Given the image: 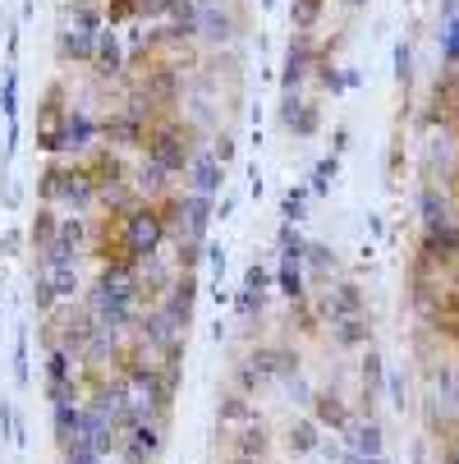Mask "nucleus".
I'll list each match as a JSON object with an SVG mask.
<instances>
[{
    "mask_svg": "<svg viewBox=\"0 0 459 464\" xmlns=\"http://www.w3.org/2000/svg\"><path fill=\"white\" fill-rule=\"evenodd\" d=\"M139 267H101V281L92 285V322L101 331H124L139 313Z\"/></svg>",
    "mask_w": 459,
    "mask_h": 464,
    "instance_id": "obj_1",
    "label": "nucleus"
},
{
    "mask_svg": "<svg viewBox=\"0 0 459 464\" xmlns=\"http://www.w3.org/2000/svg\"><path fill=\"white\" fill-rule=\"evenodd\" d=\"M115 226H120V239H124V248H129V257H134V262L157 257V248L166 239V221H161V212L152 203H139V208L120 212Z\"/></svg>",
    "mask_w": 459,
    "mask_h": 464,
    "instance_id": "obj_2",
    "label": "nucleus"
},
{
    "mask_svg": "<svg viewBox=\"0 0 459 464\" xmlns=\"http://www.w3.org/2000/svg\"><path fill=\"white\" fill-rule=\"evenodd\" d=\"M42 198L46 203H70V208H92L97 203V184L88 175V166H64V161H51L42 170Z\"/></svg>",
    "mask_w": 459,
    "mask_h": 464,
    "instance_id": "obj_3",
    "label": "nucleus"
},
{
    "mask_svg": "<svg viewBox=\"0 0 459 464\" xmlns=\"http://www.w3.org/2000/svg\"><path fill=\"white\" fill-rule=\"evenodd\" d=\"M143 148H148V161L161 166L166 175H179V170L193 166V134H188L184 124H161V129H152Z\"/></svg>",
    "mask_w": 459,
    "mask_h": 464,
    "instance_id": "obj_4",
    "label": "nucleus"
},
{
    "mask_svg": "<svg viewBox=\"0 0 459 464\" xmlns=\"http://www.w3.org/2000/svg\"><path fill=\"white\" fill-rule=\"evenodd\" d=\"M88 244V226L83 217H60V230H55V244L42 253V262H60V267H74L79 253Z\"/></svg>",
    "mask_w": 459,
    "mask_h": 464,
    "instance_id": "obj_5",
    "label": "nucleus"
},
{
    "mask_svg": "<svg viewBox=\"0 0 459 464\" xmlns=\"http://www.w3.org/2000/svg\"><path fill=\"white\" fill-rule=\"evenodd\" d=\"M64 88H51L46 92V106H42V120H37V148L42 152H60V139H64Z\"/></svg>",
    "mask_w": 459,
    "mask_h": 464,
    "instance_id": "obj_6",
    "label": "nucleus"
},
{
    "mask_svg": "<svg viewBox=\"0 0 459 464\" xmlns=\"http://www.w3.org/2000/svg\"><path fill=\"white\" fill-rule=\"evenodd\" d=\"M193 299H198V276L184 272V276H175V285L161 295V313H166L179 331H188V322H193Z\"/></svg>",
    "mask_w": 459,
    "mask_h": 464,
    "instance_id": "obj_7",
    "label": "nucleus"
},
{
    "mask_svg": "<svg viewBox=\"0 0 459 464\" xmlns=\"http://www.w3.org/2000/svg\"><path fill=\"white\" fill-rule=\"evenodd\" d=\"M124 437H129L124 441V459L129 464H152V455L161 450V423L157 419H139Z\"/></svg>",
    "mask_w": 459,
    "mask_h": 464,
    "instance_id": "obj_8",
    "label": "nucleus"
},
{
    "mask_svg": "<svg viewBox=\"0 0 459 464\" xmlns=\"http://www.w3.org/2000/svg\"><path fill=\"white\" fill-rule=\"evenodd\" d=\"M46 391L55 405H70L74 401V354L64 350H51L46 354Z\"/></svg>",
    "mask_w": 459,
    "mask_h": 464,
    "instance_id": "obj_9",
    "label": "nucleus"
},
{
    "mask_svg": "<svg viewBox=\"0 0 459 464\" xmlns=\"http://www.w3.org/2000/svg\"><path fill=\"white\" fill-rule=\"evenodd\" d=\"M248 372L262 382V377H294L299 372V359L290 354V350H253V359H248Z\"/></svg>",
    "mask_w": 459,
    "mask_h": 464,
    "instance_id": "obj_10",
    "label": "nucleus"
},
{
    "mask_svg": "<svg viewBox=\"0 0 459 464\" xmlns=\"http://www.w3.org/2000/svg\"><path fill=\"white\" fill-rule=\"evenodd\" d=\"M101 134V124L83 111H70V120H64V139H60V152H88L92 139Z\"/></svg>",
    "mask_w": 459,
    "mask_h": 464,
    "instance_id": "obj_11",
    "label": "nucleus"
},
{
    "mask_svg": "<svg viewBox=\"0 0 459 464\" xmlns=\"http://www.w3.org/2000/svg\"><path fill=\"white\" fill-rule=\"evenodd\" d=\"M312 423L317 428H336V432H345L354 419H349V410H345V401L336 391H317L312 395Z\"/></svg>",
    "mask_w": 459,
    "mask_h": 464,
    "instance_id": "obj_12",
    "label": "nucleus"
},
{
    "mask_svg": "<svg viewBox=\"0 0 459 464\" xmlns=\"http://www.w3.org/2000/svg\"><path fill=\"white\" fill-rule=\"evenodd\" d=\"M267 285H272V272L262 267V262H253V267L244 272V295H239V313H244V317L262 313V299H267Z\"/></svg>",
    "mask_w": 459,
    "mask_h": 464,
    "instance_id": "obj_13",
    "label": "nucleus"
},
{
    "mask_svg": "<svg viewBox=\"0 0 459 464\" xmlns=\"http://www.w3.org/2000/svg\"><path fill=\"white\" fill-rule=\"evenodd\" d=\"M321 313L331 317V322H345V317H363V295H359V285H336L331 295L321 299Z\"/></svg>",
    "mask_w": 459,
    "mask_h": 464,
    "instance_id": "obj_14",
    "label": "nucleus"
},
{
    "mask_svg": "<svg viewBox=\"0 0 459 464\" xmlns=\"http://www.w3.org/2000/svg\"><path fill=\"white\" fill-rule=\"evenodd\" d=\"M221 184H225V166H221L212 152H193V193L212 198Z\"/></svg>",
    "mask_w": 459,
    "mask_h": 464,
    "instance_id": "obj_15",
    "label": "nucleus"
},
{
    "mask_svg": "<svg viewBox=\"0 0 459 464\" xmlns=\"http://www.w3.org/2000/svg\"><path fill=\"white\" fill-rule=\"evenodd\" d=\"M308 64H312V37H308V33H299V37H294V46H290V55H285V92H294V88H299V79L308 74Z\"/></svg>",
    "mask_w": 459,
    "mask_h": 464,
    "instance_id": "obj_16",
    "label": "nucleus"
},
{
    "mask_svg": "<svg viewBox=\"0 0 459 464\" xmlns=\"http://www.w3.org/2000/svg\"><path fill=\"white\" fill-rule=\"evenodd\" d=\"M143 92H148V102H175L179 74L170 70V64H157V70H148V79H143Z\"/></svg>",
    "mask_w": 459,
    "mask_h": 464,
    "instance_id": "obj_17",
    "label": "nucleus"
},
{
    "mask_svg": "<svg viewBox=\"0 0 459 464\" xmlns=\"http://www.w3.org/2000/svg\"><path fill=\"white\" fill-rule=\"evenodd\" d=\"M281 295L290 304H303V257H281Z\"/></svg>",
    "mask_w": 459,
    "mask_h": 464,
    "instance_id": "obj_18",
    "label": "nucleus"
},
{
    "mask_svg": "<svg viewBox=\"0 0 459 464\" xmlns=\"http://www.w3.org/2000/svg\"><path fill=\"white\" fill-rule=\"evenodd\" d=\"M345 432H349L354 455H381V428H377L372 419H368V423H349Z\"/></svg>",
    "mask_w": 459,
    "mask_h": 464,
    "instance_id": "obj_19",
    "label": "nucleus"
},
{
    "mask_svg": "<svg viewBox=\"0 0 459 464\" xmlns=\"http://www.w3.org/2000/svg\"><path fill=\"white\" fill-rule=\"evenodd\" d=\"M285 129H294V134H312L317 129V111L308 106V102H299V97H285Z\"/></svg>",
    "mask_w": 459,
    "mask_h": 464,
    "instance_id": "obj_20",
    "label": "nucleus"
},
{
    "mask_svg": "<svg viewBox=\"0 0 459 464\" xmlns=\"http://www.w3.org/2000/svg\"><path fill=\"white\" fill-rule=\"evenodd\" d=\"M234 455H244V459H262V455H267V428H262V423H248V428L234 437Z\"/></svg>",
    "mask_w": 459,
    "mask_h": 464,
    "instance_id": "obj_21",
    "label": "nucleus"
},
{
    "mask_svg": "<svg viewBox=\"0 0 459 464\" xmlns=\"http://www.w3.org/2000/svg\"><path fill=\"white\" fill-rule=\"evenodd\" d=\"M198 28H203L212 42H230V37H234V19H230L225 10H216V5H207V10L198 14Z\"/></svg>",
    "mask_w": 459,
    "mask_h": 464,
    "instance_id": "obj_22",
    "label": "nucleus"
},
{
    "mask_svg": "<svg viewBox=\"0 0 459 464\" xmlns=\"http://www.w3.org/2000/svg\"><path fill=\"white\" fill-rule=\"evenodd\" d=\"M55 230H60L55 208H42V212L33 217V230H28V235H33V248H37V253H46V248L55 244Z\"/></svg>",
    "mask_w": 459,
    "mask_h": 464,
    "instance_id": "obj_23",
    "label": "nucleus"
},
{
    "mask_svg": "<svg viewBox=\"0 0 459 464\" xmlns=\"http://www.w3.org/2000/svg\"><path fill=\"white\" fill-rule=\"evenodd\" d=\"M97 64H101V74H120V33L115 28H101L97 37Z\"/></svg>",
    "mask_w": 459,
    "mask_h": 464,
    "instance_id": "obj_24",
    "label": "nucleus"
},
{
    "mask_svg": "<svg viewBox=\"0 0 459 464\" xmlns=\"http://www.w3.org/2000/svg\"><path fill=\"white\" fill-rule=\"evenodd\" d=\"M321 428L312 423V419H299V423H290V450L294 455H312L317 446H321V437H317Z\"/></svg>",
    "mask_w": 459,
    "mask_h": 464,
    "instance_id": "obj_25",
    "label": "nucleus"
},
{
    "mask_svg": "<svg viewBox=\"0 0 459 464\" xmlns=\"http://www.w3.org/2000/svg\"><path fill=\"white\" fill-rule=\"evenodd\" d=\"M336 331V345H368V317H345V322H331Z\"/></svg>",
    "mask_w": 459,
    "mask_h": 464,
    "instance_id": "obj_26",
    "label": "nucleus"
},
{
    "mask_svg": "<svg viewBox=\"0 0 459 464\" xmlns=\"http://www.w3.org/2000/svg\"><path fill=\"white\" fill-rule=\"evenodd\" d=\"M166 184H170V175H166L161 166H152V161H143V170H139V179H134V188H139V193H166Z\"/></svg>",
    "mask_w": 459,
    "mask_h": 464,
    "instance_id": "obj_27",
    "label": "nucleus"
},
{
    "mask_svg": "<svg viewBox=\"0 0 459 464\" xmlns=\"http://www.w3.org/2000/svg\"><path fill=\"white\" fill-rule=\"evenodd\" d=\"M244 419H253V405H248V395L230 391V395H225V405H221V423H244Z\"/></svg>",
    "mask_w": 459,
    "mask_h": 464,
    "instance_id": "obj_28",
    "label": "nucleus"
},
{
    "mask_svg": "<svg viewBox=\"0 0 459 464\" xmlns=\"http://www.w3.org/2000/svg\"><path fill=\"white\" fill-rule=\"evenodd\" d=\"M303 262H308L312 272H321V276H326V272L336 267V253L326 248V244H308V248H303Z\"/></svg>",
    "mask_w": 459,
    "mask_h": 464,
    "instance_id": "obj_29",
    "label": "nucleus"
},
{
    "mask_svg": "<svg viewBox=\"0 0 459 464\" xmlns=\"http://www.w3.org/2000/svg\"><path fill=\"white\" fill-rule=\"evenodd\" d=\"M317 14H321V0H294V10H290V19H294L299 33H308L317 24Z\"/></svg>",
    "mask_w": 459,
    "mask_h": 464,
    "instance_id": "obj_30",
    "label": "nucleus"
},
{
    "mask_svg": "<svg viewBox=\"0 0 459 464\" xmlns=\"http://www.w3.org/2000/svg\"><path fill=\"white\" fill-rule=\"evenodd\" d=\"M143 10H139V0H110L106 5V24L115 28V24H129V19H139Z\"/></svg>",
    "mask_w": 459,
    "mask_h": 464,
    "instance_id": "obj_31",
    "label": "nucleus"
},
{
    "mask_svg": "<svg viewBox=\"0 0 459 464\" xmlns=\"http://www.w3.org/2000/svg\"><path fill=\"white\" fill-rule=\"evenodd\" d=\"M303 208H308V188H290L285 193V226L303 221Z\"/></svg>",
    "mask_w": 459,
    "mask_h": 464,
    "instance_id": "obj_32",
    "label": "nucleus"
},
{
    "mask_svg": "<svg viewBox=\"0 0 459 464\" xmlns=\"http://www.w3.org/2000/svg\"><path fill=\"white\" fill-rule=\"evenodd\" d=\"M0 106H5V115H10V124H14V115H19V74H14V70L5 74V97H0Z\"/></svg>",
    "mask_w": 459,
    "mask_h": 464,
    "instance_id": "obj_33",
    "label": "nucleus"
},
{
    "mask_svg": "<svg viewBox=\"0 0 459 464\" xmlns=\"http://www.w3.org/2000/svg\"><path fill=\"white\" fill-rule=\"evenodd\" d=\"M331 179H336V157H326V161H317V179H312V193H326V188H331Z\"/></svg>",
    "mask_w": 459,
    "mask_h": 464,
    "instance_id": "obj_34",
    "label": "nucleus"
},
{
    "mask_svg": "<svg viewBox=\"0 0 459 464\" xmlns=\"http://www.w3.org/2000/svg\"><path fill=\"white\" fill-rule=\"evenodd\" d=\"M377 382H381V359L368 354V359H363V386H368V395L377 391Z\"/></svg>",
    "mask_w": 459,
    "mask_h": 464,
    "instance_id": "obj_35",
    "label": "nucleus"
},
{
    "mask_svg": "<svg viewBox=\"0 0 459 464\" xmlns=\"http://www.w3.org/2000/svg\"><path fill=\"white\" fill-rule=\"evenodd\" d=\"M212 157H216L221 166H230V157H234V139H216V148H212Z\"/></svg>",
    "mask_w": 459,
    "mask_h": 464,
    "instance_id": "obj_36",
    "label": "nucleus"
},
{
    "mask_svg": "<svg viewBox=\"0 0 459 464\" xmlns=\"http://www.w3.org/2000/svg\"><path fill=\"white\" fill-rule=\"evenodd\" d=\"M445 60H454V64H459V19L450 24V37H445Z\"/></svg>",
    "mask_w": 459,
    "mask_h": 464,
    "instance_id": "obj_37",
    "label": "nucleus"
},
{
    "mask_svg": "<svg viewBox=\"0 0 459 464\" xmlns=\"http://www.w3.org/2000/svg\"><path fill=\"white\" fill-rule=\"evenodd\" d=\"M396 70L400 79H409V46H396Z\"/></svg>",
    "mask_w": 459,
    "mask_h": 464,
    "instance_id": "obj_38",
    "label": "nucleus"
},
{
    "mask_svg": "<svg viewBox=\"0 0 459 464\" xmlns=\"http://www.w3.org/2000/svg\"><path fill=\"white\" fill-rule=\"evenodd\" d=\"M445 308H450V322H459V281H454V290H450V304H445ZM454 331H459V326H454Z\"/></svg>",
    "mask_w": 459,
    "mask_h": 464,
    "instance_id": "obj_39",
    "label": "nucleus"
},
{
    "mask_svg": "<svg viewBox=\"0 0 459 464\" xmlns=\"http://www.w3.org/2000/svg\"><path fill=\"white\" fill-rule=\"evenodd\" d=\"M345 464H386V459H381V455H354V450H349Z\"/></svg>",
    "mask_w": 459,
    "mask_h": 464,
    "instance_id": "obj_40",
    "label": "nucleus"
},
{
    "mask_svg": "<svg viewBox=\"0 0 459 464\" xmlns=\"http://www.w3.org/2000/svg\"><path fill=\"white\" fill-rule=\"evenodd\" d=\"M445 464H459V437L445 441Z\"/></svg>",
    "mask_w": 459,
    "mask_h": 464,
    "instance_id": "obj_41",
    "label": "nucleus"
},
{
    "mask_svg": "<svg viewBox=\"0 0 459 464\" xmlns=\"http://www.w3.org/2000/svg\"><path fill=\"white\" fill-rule=\"evenodd\" d=\"M230 464H262V459H244V455H234V459H230Z\"/></svg>",
    "mask_w": 459,
    "mask_h": 464,
    "instance_id": "obj_42",
    "label": "nucleus"
}]
</instances>
